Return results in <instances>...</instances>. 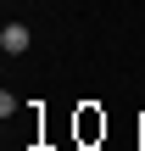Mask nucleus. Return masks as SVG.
<instances>
[{"label": "nucleus", "mask_w": 145, "mask_h": 151, "mask_svg": "<svg viewBox=\"0 0 145 151\" xmlns=\"http://www.w3.org/2000/svg\"><path fill=\"white\" fill-rule=\"evenodd\" d=\"M28 45H34V34H28V22H6V28H0V50H6V56H22Z\"/></svg>", "instance_id": "1"}, {"label": "nucleus", "mask_w": 145, "mask_h": 151, "mask_svg": "<svg viewBox=\"0 0 145 151\" xmlns=\"http://www.w3.org/2000/svg\"><path fill=\"white\" fill-rule=\"evenodd\" d=\"M78 134H84V140H95V134H106V118H95V112H84V118H78Z\"/></svg>", "instance_id": "2"}]
</instances>
